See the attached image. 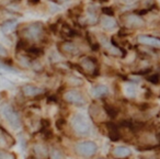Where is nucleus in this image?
<instances>
[{
    "mask_svg": "<svg viewBox=\"0 0 160 159\" xmlns=\"http://www.w3.org/2000/svg\"><path fill=\"white\" fill-rule=\"evenodd\" d=\"M20 34L22 38L27 40L28 42L29 41H40L44 38L45 34V28L43 25V23L41 22H34V23H30L28 25H24V27L21 29Z\"/></svg>",
    "mask_w": 160,
    "mask_h": 159,
    "instance_id": "f257e3e1",
    "label": "nucleus"
},
{
    "mask_svg": "<svg viewBox=\"0 0 160 159\" xmlns=\"http://www.w3.org/2000/svg\"><path fill=\"white\" fill-rule=\"evenodd\" d=\"M72 130L80 136H86L90 133V124L87 116L82 113H76L72 115L70 121Z\"/></svg>",
    "mask_w": 160,
    "mask_h": 159,
    "instance_id": "f03ea898",
    "label": "nucleus"
},
{
    "mask_svg": "<svg viewBox=\"0 0 160 159\" xmlns=\"http://www.w3.org/2000/svg\"><path fill=\"white\" fill-rule=\"evenodd\" d=\"M1 114L6 119V121L10 124L13 130H19L21 127V120L17 111L10 104H3L1 106Z\"/></svg>",
    "mask_w": 160,
    "mask_h": 159,
    "instance_id": "7ed1b4c3",
    "label": "nucleus"
},
{
    "mask_svg": "<svg viewBox=\"0 0 160 159\" xmlns=\"http://www.w3.org/2000/svg\"><path fill=\"white\" fill-rule=\"evenodd\" d=\"M121 19H122L124 27L131 30L140 29V28L145 27V24H146L144 19L139 14L136 13H125L121 17Z\"/></svg>",
    "mask_w": 160,
    "mask_h": 159,
    "instance_id": "20e7f679",
    "label": "nucleus"
},
{
    "mask_svg": "<svg viewBox=\"0 0 160 159\" xmlns=\"http://www.w3.org/2000/svg\"><path fill=\"white\" fill-rule=\"evenodd\" d=\"M75 150L78 155L82 157H92L98 151V146L94 141H83L78 143L75 146Z\"/></svg>",
    "mask_w": 160,
    "mask_h": 159,
    "instance_id": "39448f33",
    "label": "nucleus"
},
{
    "mask_svg": "<svg viewBox=\"0 0 160 159\" xmlns=\"http://www.w3.org/2000/svg\"><path fill=\"white\" fill-rule=\"evenodd\" d=\"M64 100L73 105L82 106L86 104V98L78 90H68L64 93Z\"/></svg>",
    "mask_w": 160,
    "mask_h": 159,
    "instance_id": "423d86ee",
    "label": "nucleus"
},
{
    "mask_svg": "<svg viewBox=\"0 0 160 159\" xmlns=\"http://www.w3.org/2000/svg\"><path fill=\"white\" fill-rule=\"evenodd\" d=\"M58 49H59L62 54H64L66 56H70V57H73V56L78 55V53H79L78 46L73 42H71V41L60 42L58 44Z\"/></svg>",
    "mask_w": 160,
    "mask_h": 159,
    "instance_id": "0eeeda50",
    "label": "nucleus"
},
{
    "mask_svg": "<svg viewBox=\"0 0 160 159\" xmlns=\"http://www.w3.org/2000/svg\"><path fill=\"white\" fill-rule=\"evenodd\" d=\"M80 67L85 73L89 74V75H97V71H98V65L97 62L92 57H85L81 63H80Z\"/></svg>",
    "mask_w": 160,
    "mask_h": 159,
    "instance_id": "6e6552de",
    "label": "nucleus"
},
{
    "mask_svg": "<svg viewBox=\"0 0 160 159\" xmlns=\"http://www.w3.org/2000/svg\"><path fill=\"white\" fill-rule=\"evenodd\" d=\"M137 42L142 45H146V46H150L153 49H160V38H156V36L151 35H139L137 38Z\"/></svg>",
    "mask_w": 160,
    "mask_h": 159,
    "instance_id": "1a4fd4ad",
    "label": "nucleus"
},
{
    "mask_svg": "<svg viewBox=\"0 0 160 159\" xmlns=\"http://www.w3.org/2000/svg\"><path fill=\"white\" fill-rule=\"evenodd\" d=\"M104 125H105V128H107V133H108L109 138L113 141H120L121 139L120 127H118L116 124L112 123V122H105Z\"/></svg>",
    "mask_w": 160,
    "mask_h": 159,
    "instance_id": "9d476101",
    "label": "nucleus"
},
{
    "mask_svg": "<svg viewBox=\"0 0 160 159\" xmlns=\"http://www.w3.org/2000/svg\"><path fill=\"white\" fill-rule=\"evenodd\" d=\"M21 91H22V93L27 98H35L44 93L43 89L38 88L36 86H33V85H24L21 88Z\"/></svg>",
    "mask_w": 160,
    "mask_h": 159,
    "instance_id": "9b49d317",
    "label": "nucleus"
},
{
    "mask_svg": "<svg viewBox=\"0 0 160 159\" xmlns=\"http://www.w3.org/2000/svg\"><path fill=\"white\" fill-rule=\"evenodd\" d=\"M132 155V150L126 146H118L112 149V156L115 159H127Z\"/></svg>",
    "mask_w": 160,
    "mask_h": 159,
    "instance_id": "f8f14e48",
    "label": "nucleus"
},
{
    "mask_svg": "<svg viewBox=\"0 0 160 159\" xmlns=\"http://www.w3.org/2000/svg\"><path fill=\"white\" fill-rule=\"evenodd\" d=\"M100 24L101 27L104 30H108V31H111V30H114L115 28H118V22L114 18L109 16H104L100 19Z\"/></svg>",
    "mask_w": 160,
    "mask_h": 159,
    "instance_id": "ddd939ff",
    "label": "nucleus"
},
{
    "mask_svg": "<svg viewBox=\"0 0 160 159\" xmlns=\"http://www.w3.org/2000/svg\"><path fill=\"white\" fill-rule=\"evenodd\" d=\"M91 95H93L94 98H97V99L103 98L109 95V89H108V87L104 86V85H96L94 87H92Z\"/></svg>",
    "mask_w": 160,
    "mask_h": 159,
    "instance_id": "4468645a",
    "label": "nucleus"
},
{
    "mask_svg": "<svg viewBox=\"0 0 160 159\" xmlns=\"http://www.w3.org/2000/svg\"><path fill=\"white\" fill-rule=\"evenodd\" d=\"M18 28V22L16 20H7L1 24V31L5 34L12 33Z\"/></svg>",
    "mask_w": 160,
    "mask_h": 159,
    "instance_id": "2eb2a0df",
    "label": "nucleus"
},
{
    "mask_svg": "<svg viewBox=\"0 0 160 159\" xmlns=\"http://www.w3.org/2000/svg\"><path fill=\"white\" fill-rule=\"evenodd\" d=\"M104 111H105V113H107L108 116L111 117V119H115L118 114V110L115 108V106L112 105V104H108V103L104 104Z\"/></svg>",
    "mask_w": 160,
    "mask_h": 159,
    "instance_id": "dca6fc26",
    "label": "nucleus"
},
{
    "mask_svg": "<svg viewBox=\"0 0 160 159\" xmlns=\"http://www.w3.org/2000/svg\"><path fill=\"white\" fill-rule=\"evenodd\" d=\"M25 51H27L28 55H29L30 57H40L43 54V49H40V47H35V46L28 47Z\"/></svg>",
    "mask_w": 160,
    "mask_h": 159,
    "instance_id": "f3484780",
    "label": "nucleus"
},
{
    "mask_svg": "<svg viewBox=\"0 0 160 159\" xmlns=\"http://www.w3.org/2000/svg\"><path fill=\"white\" fill-rule=\"evenodd\" d=\"M88 43L90 44V46H91V49H93V51H98L99 47H100L98 40H97V38H94L92 34H90V33L88 34Z\"/></svg>",
    "mask_w": 160,
    "mask_h": 159,
    "instance_id": "a211bd4d",
    "label": "nucleus"
},
{
    "mask_svg": "<svg viewBox=\"0 0 160 159\" xmlns=\"http://www.w3.org/2000/svg\"><path fill=\"white\" fill-rule=\"evenodd\" d=\"M0 159H17V157L13 152L0 149Z\"/></svg>",
    "mask_w": 160,
    "mask_h": 159,
    "instance_id": "6ab92c4d",
    "label": "nucleus"
},
{
    "mask_svg": "<svg viewBox=\"0 0 160 159\" xmlns=\"http://www.w3.org/2000/svg\"><path fill=\"white\" fill-rule=\"evenodd\" d=\"M35 152H36V155H38V156H41L42 158H44V157L47 156L46 147H44V146H42V145L35 146Z\"/></svg>",
    "mask_w": 160,
    "mask_h": 159,
    "instance_id": "aec40b11",
    "label": "nucleus"
},
{
    "mask_svg": "<svg viewBox=\"0 0 160 159\" xmlns=\"http://www.w3.org/2000/svg\"><path fill=\"white\" fill-rule=\"evenodd\" d=\"M125 93H126V95H128V97L133 98L135 97L136 95V88L135 86H133V85H126L125 86Z\"/></svg>",
    "mask_w": 160,
    "mask_h": 159,
    "instance_id": "412c9836",
    "label": "nucleus"
},
{
    "mask_svg": "<svg viewBox=\"0 0 160 159\" xmlns=\"http://www.w3.org/2000/svg\"><path fill=\"white\" fill-rule=\"evenodd\" d=\"M148 81H150L153 85H158L160 82V76L158 74H152L148 77Z\"/></svg>",
    "mask_w": 160,
    "mask_h": 159,
    "instance_id": "4be33fe9",
    "label": "nucleus"
},
{
    "mask_svg": "<svg viewBox=\"0 0 160 159\" xmlns=\"http://www.w3.org/2000/svg\"><path fill=\"white\" fill-rule=\"evenodd\" d=\"M51 159H65V158H64V156L60 154L59 150L53 149L51 151Z\"/></svg>",
    "mask_w": 160,
    "mask_h": 159,
    "instance_id": "5701e85b",
    "label": "nucleus"
},
{
    "mask_svg": "<svg viewBox=\"0 0 160 159\" xmlns=\"http://www.w3.org/2000/svg\"><path fill=\"white\" fill-rule=\"evenodd\" d=\"M102 12L105 14V16H109V17H113V14H114L113 9H112V8H110V7L103 8V9H102Z\"/></svg>",
    "mask_w": 160,
    "mask_h": 159,
    "instance_id": "b1692460",
    "label": "nucleus"
},
{
    "mask_svg": "<svg viewBox=\"0 0 160 159\" xmlns=\"http://www.w3.org/2000/svg\"><path fill=\"white\" fill-rule=\"evenodd\" d=\"M0 56L1 57H7L8 56V51L6 49V47L0 43Z\"/></svg>",
    "mask_w": 160,
    "mask_h": 159,
    "instance_id": "393cba45",
    "label": "nucleus"
},
{
    "mask_svg": "<svg viewBox=\"0 0 160 159\" xmlns=\"http://www.w3.org/2000/svg\"><path fill=\"white\" fill-rule=\"evenodd\" d=\"M65 125V120L64 119H59L56 121V127L58 128V130H62V127H64Z\"/></svg>",
    "mask_w": 160,
    "mask_h": 159,
    "instance_id": "a878e982",
    "label": "nucleus"
},
{
    "mask_svg": "<svg viewBox=\"0 0 160 159\" xmlns=\"http://www.w3.org/2000/svg\"><path fill=\"white\" fill-rule=\"evenodd\" d=\"M0 67L3 69H7V70H14V68L12 66H10V65H7L5 64L3 62H0Z\"/></svg>",
    "mask_w": 160,
    "mask_h": 159,
    "instance_id": "bb28decb",
    "label": "nucleus"
},
{
    "mask_svg": "<svg viewBox=\"0 0 160 159\" xmlns=\"http://www.w3.org/2000/svg\"><path fill=\"white\" fill-rule=\"evenodd\" d=\"M157 138H158V141H160V131H159V133L157 134Z\"/></svg>",
    "mask_w": 160,
    "mask_h": 159,
    "instance_id": "cd10ccee",
    "label": "nucleus"
},
{
    "mask_svg": "<svg viewBox=\"0 0 160 159\" xmlns=\"http://www.w3.org/2000/svg\"><path fill=\"white\" fill-rule=\"evenodd\" d=\"M124 1H126V3H132V1H134V0H124Z\"/></svg>",
    "mask_w": 160,
    "mask_h": 159,
    "instance_id": "c85d7f7f",
    "label": "nucleus"
}]
</instances>
